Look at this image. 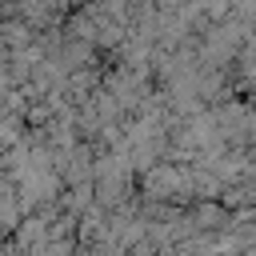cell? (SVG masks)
Returning <instances> with one entry per match:
<instances>
[{
	"instance_id": "6da1fadb",
	"label": "cell",
	"mask_w": 256,
	"mask_h": 256,
	"mask_svg": "<svg viewBox=\"0 0 256 256\" xmlns=\"http://www.w3.org/2000/svg\"><path fill=\"white\" fill-rule=\"evenodd\" d=\"M192 220H196V224H208V228H216V224H228V216H224L220 208H212V204H200Z\"/></svg>"
}]
</instances>
